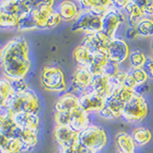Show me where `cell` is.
<instances>
[{"label": "cell", "instance_id": "45", "mask_svg": "<svg viewBox=\"0 0 153 153\" xmlns=\"http://www.w3.org/2000/svg\"><path fill=\"white\" fill-rule=\"evenodd\" d=\"M7 137L6 136H4L3 134L0 132V150H1V148L3 147V146H4V143H5V142H6V140H7Z\"/></svg>", "mask_w": 153, "mask_h": 153}, {"label": "cell", "instance_id": "12", "mask_svg": "<svg viewBox=\"0 0 153 153\" xmlns=\"http://www.w3.org/2000/svg\"><path fill=\"white\" fill-rule=\"evenodd\" d=\"M79 106L87 114H99L104 107L105 99L92 90L79 95Z\"/></svg>", "mask_w": 153, "mask_h": 153}, {"label": "cell", "instance_id": "43", "mask_svg": "<svg viewBox=\"0 0 153 153\" xmlns=\"http://www.w3.org/2000/svg\"><path fill=\"white\" fill-rule=\"evenodd\" d=\"M128 1L129 0H116V1H112L113 2V8L115 10H118V11L123 12L124 10V8L126 7Z\"/></svg>", "mask_w": 153, "mask_h": 153}, {"label": "cell", "instance_id": "34", "mask_svg": "<svg viewBox=\"0 0 153 153\" xmlns=\"http://www.w3.org/2000/svg\"><path fill=\"white\" fill-rule=\"evenodd\" d=\"M136 28L140 36H143V37L153 36V19L152 18L143 17Z\"/></svg>", "mask_w": 153, "mask_h": 153}, {"label": "cell", "instance_id": "13", "mask_svg": "<svg viewBox=\"0 0 153 153\" xmlns=\"http://www.w3.org/2000/svg\"><path fill=\"white\" fill-rule=\"evenodd\" d=\"M79 132L70 126H56L54 128V138L59 149H65L79 143Z\"/></svg>", "mask_w": 153, "mask_h": 153}, {"label": "cell", "instance_id": "49", "mask_svg": "<svg viewBox=\"0 0 153 153\" xmlns=\"http://www.w3.org/2000/svg\"><path fill=\"white\" fill-rule=\"evenodd\" d=\"M152 19H153V17H152Z\"/></svg>", "mask_w": 153, "mask_h": 153}, {"label": "cell", "instance_id": "32", "mask_svg": "<svg viewBox=\"0 0 153 153\" xmlns=\"http://www.w3.org/2000/svg\"><path fill=\"white\" fill-rule=\"evenodd\" d=\"M134 96H135V92L132 89H129L123 85H115L114 90L112 92V97L116 98L119 100L120 102H122L123 103H126L129 102Z\"/></svg>", "mask_w": 153, "mask_h": 153}, {"label": "cell", "instance_id": "47", "mask_svg": "<svg viewBox=\"0 0 153 153\" xmlns=\"http://www.w3.org/2000/svg\"><path fill=\"white\" fill-rule=\"evenodd\" d=\"M152 49H153V42H152Z\"/></svg>", "mask_w": 153, "mask_h": 153}, {"label": "cell", "instance_id": "7", "mask_svg": "<svg viewBox=\"0 0 153 153\" xmlns=\"http://www.w3.org/2000/svg\"><path fill=\"white\" fill-rule=\"evenodd\" d=\"M102 16L81 11L79 17L72 25V30L74 32H85L87 35V33L102 32Z\"/></svg>", "mask_w": 153, "mask_h": 153}, {"label": "cell", "instance_id": "44", "mask_svg": "<svg viewBox=\"0 0 153 153\" xmlns=\"http://www.w3.org/2000/svg\"><path fill=\"white\" fill-rule=\"evenodd\" d=\"M148 90H149V86L147 85V83H145V84L137 85L135 87V89H134V92H135L136 95L143 96V94L146 93Z\"/></svg>", "mask_w": 153, "mask_h": 153}, {"label": "cell", "instance_id": "3", "mask_svg": "<svg viewBox=\"0 0 153 153\" xmlns=\"http://www.w3.org/2000/svg\"><path fill=\"white\" fill-rule=\"evenodd\" d=\"M13 115L16 114H38L40 111V102L37 95L30 88L16 92L6 102Z\"/></svg>", "mask_w": 153, "mask_h": 153}, {"label": "cell", "instance_id": "23", "mask_svg": "<svg viewBox=\"0 0 153 153\" xmlns=\"http://www.w3.org/2000/svg\"><path fill=\"white\" fill-rule=\"evenodd\" d=\"M73 59L78 67L89 68L93 59V53L82 44H79L73 50Z\"/></svg>", "mask_w": 153, "mask_h": 153}, {"label": "cell", "instance_id": "30", "mask_svg": "<svg viewBox=\"0 0 153 153\" xmlns=\"http://www.w3.org/2000/svg\"><path fill=\"white\" fill-rule=\"evenodd\" d=\"M25 148L22 142L18 138H8L5 142L0 153H22Z\"/></svg>", "mask_w": 153, "mask_h": 153}, {"label": "cell", "instance_id": "10", "mask_svg": "<svg viewBox=\"0 0 153 153\" xmlns=\"http://www.w3.org/2000/svg\"><path fill=\"white\" fill-rule=\"evenodd\" d=\"M94 79L93 75L87 68L76 67L71 76V91L76 95H80L90 90L91 84Z\"/></svg>", "mask_w": 153, "mask_h": 153}, {"label": "cell", "instance_id": "33", "mask_svg": "<svg viewBox=\"0 0 153 153\" xmlns=\"http://www.w3.org/2000/svg\"><path fill=\"white\" fill-rule=\"evenodd\" d=\"M131 69H141L143 67L146 60V56L140 50H134L130 52L128 56Z\"/></svg>", "mask_w": 153, "mask_h": 153}, {"label": "cell", "instance_id": "21", "mask_svg": "<svg viewBox=\"0 0 153 153\" xmlns=\"http://www.w3.org/2000/svg\"><path fill=\"white\" fill-rule=\"evenodd\" d=\"M90 115L84 112L80 107L75 109L70 113V123L69 126L74 130L80 132L84 130L90 123Z\"/></svg>", "mask_w": 153, "mask_h": 153}, {"label": "cell", "instance_id": "27", "mask_svg": "<svg viewBox=\"0 0 153 153\" xmlns=\"http://www.w3.org/2000/svg\"><path fill=\"white\" fill-rule=\"evenodd\" d=\"M131 137L136 146H145L148 145L152 140V133L148 128L143 126H138L133 128Z\"/></svg>", "mask_w": 153, "mask_h": 153}, {"label": "cell", "instance_id": "14", "mask_svg": "<svg viewBox=\"0 0 153 153\" xmlns=\"http://www.w3.org/2000/svg\"><path fill=\"white\" fill-rule=\"evenodd\" d=\"M110 41V38L107 37L102 32L94 33H87L85 35L81 44L89 49L92 53L95 52H105L106 53V48Z\"/></svg>", "mask_w": 153, "mask_h": 153}, {"label": "cell", "instance_id": "37", "mask_svg": "<svg viewBox=\"0 0 153 153\" xmlns=\"http://www.w3.org/2000/svg\"><path fill=\"white\" fill-rule=\"evenodd\" d=\"M121 71L119 69V65L114 63L112 61H108L106 65L103 67V76H108L109 79H113L119 72Z\"/></svg>", "mask_w": 153, "mask_h": 153}, {"label": "cell", "instance_id": "15", "mask_svg": "<svg viewBox=\"0 0 153 153\" xmlns=\"http://www.w3.org/2000/svg\"><path fill=\"white\" fill-rule=\"evenodd\" d=\"M55 8L61 20L65 22H74L81 13L78 2L70 1V0L59 2L56 5Z\"/></svg>", "mask_w": 153, "mask_h": 153}, {"label": "cell", "instance_id": "11", "mask_svg": "<svg viewBox=\"0 0 153 153\" xmlns=\"http://www.w3.org/2000/svg\"><path fill=\"white\" fill-rule=\"evenodd\" d=\"M126 20V16L123 12L115 10L114 8L109 11L102 16V33H103L110 39L115 38L116 32L118 31L121 24Z\"/></svg>", "mask_w": 153, "mask_h": 153}, {"label": "cell", "instance_id": "5", "mask_svg": "<svg viewBox=\"0 0 153 153\" xmlns=\"http://www.w3.org/2000/svg\"><path fill=\"white\" fill-rule=\"evenodd\" d=\"M108 137L105 130L97 124H89L79 132V143L88 150L98 153L106 146Z\"/></svg>", "mask_w": 153, "mask_h": 153}, {"label": "cell", "instance_id": "18", "mask_svg": "<svg viewBox=\"0 0 153 153\" xmlns=\"http://www.w3.org/2000/svg\"><path fill=\"white\" fill-rule=\"evenodd\" d=\"M124 104L122 102H120L119 100H117L114 97H109L105 100L104 107L98 115H100L102 118L104 119H117L122 117V114L124 108Z\"/></svg>", "mask_w": 153, "mask_h": 153}, {"label": "cell", "instance_id": "35", "mask_svg": "<svg viewBox=\"0 0 153 153\" xmlns=\"http://www.w3.org/2000/svg\"><path fill=\"white\" fill-rule=\"evenodd\" d=\"M135 3L141 9V11L146 17H153V0H148V1H146V0H137Z\"/></svg>", "mask_w": 153, "mask_h": 153}, {"label": "cell", "instance_id": "36", "mask_svg": "<svg viewBox=\"0 0 153 153\" xmlns=\"http://www.w3.org/2000/svg\"><path fill=\"white\" fill-rule=\"evenodd\" d=\"M129 73L132 75V76L135 79L137 85L140 84H145L147 82V80L149 79H148V76L146 73V71L143 70V68L141 69H131L129 71Z\"/></svg>", "mask_w": 153, "mask_h": 153}, {"label": "cell", "instance_id": "24", "mask_svg": "<svg viewBox=\"0 0 153 153\" xmlns=\"http://www.w3.org/2000/svg\"><path fill=\"white\" fill-rule=\"evenodd\" d=\"M115 143H116L118 152L121 153H133L135 152L136 145L134 143L130 134L126 132H119L115 136Z\"/></svg>", "mask_w": 153, "mask_h": 153}, {"label": "cell", "instance_id": "22", "mask_svg": "<svg viewBox=\"0 0 153 153\" xmlns=\"http://www.w3.org/2000/svg\"><path fill=\"white\" fill-rule=\"evenodd\" d=\"M39 133L38 129H19L18 139L22 142L25 152L31 151L35 148L39 142Z\"/></svg>", "mask_w": 153, "mask_h": 153}, {"label": "cell", "instance_id": "29", "mask_svg": "<svg viewBox=\"0 0 153 153\" xmlns=\"http://www.w3.org/2000/svg\"><path fill=\"white\" fill-rule=\"evenodd\" d=\"M0 120V132L7 138H17L19 129L14 123L13 118Z\"/></svg>", "mask_w": 153, "mask_h": 153}, {"label": "cell", "instance_id": "8", "mask_svg": "<svg viewBox=\"0 0 153 153\" xmlns=\"http://www.w3.org/2000/svg\"><path fill=\"white\" fill-rule=\"evenodd\" d=\"M129 54V46L126 40L118 37L110 39L106 48V55L109 61L119 65L128 59Z\"/></svg>", "mask_w": 153, "mask_h": 153}, {"label": "cell", "instance_id": "2", "mask_svg": "<svg viewBox=\"0 0 153 153\" xmlns=\"http://www.w3.org/2000/svg\"><path fill=\"white\" fill-rule=\"evenodd\" d=\"M54 1H36L30 14L19 23V31L48 30L54 29L61 23V18L56 13Z\"/></svg>", "mask_w": 153, "mask_h": 153}, {"label": "cell", "instance_id": "48", "mask_svg": "<svg viewBox=\"0 0 153 153\" xmlns=\"http://www.w3.org/2000/svg\"><path fill=\"white\" fill-rule=\"evenodd\" d=\"M118 153H121V152H118ZM133 153H135V152H133Z\"/></svg>", "mask_w": 153, "mask_h": 153}, {"label": "cell", "instance_id": "28", "mask_svg": "<svg viewBox=\"0 0 153 153\" xmlns=\"http://www.w3.org/2000/svg\"><path fill=\"white\" fill-rule=\"evenodd\" d=\"M19 23L20 20L16 16L0 9V30H18Z\"/></svg>", "mask_w": 153, "mask_h": 153}, {"label": "cell", "instance_id": "19", "mask_svg": "<svg viewBox=\"0 0 153 153\" xmlns=\"http://www.w3.org/2000/svg\"><path fill=\"white\" fill-rule=\"evenodd\" d=\"M114 87L115 84L113 83L111 79H109L106 76H100L94 78L90 90L94 91L95 93L102 96V98L106 100L107 98L112 96Z\"/></svg>", "mask_w": 153, "mask_h": 153}, {"label": "cell", "instance_id": "41", "mask_svg": "<svg viewBox=\"0 0 153 153\" xmlns=\"http://www.w3.org/2000/svg\"><path fill=\"white\" fill-rule=\"evenodd\" d=\"M123 86H126V87H127L129 89H132V90L135 89V87L137 86V83H136L135 79H134L132 75L129 73V72H128V74H127V76H126V80H124Z\"/></svg>", "mask_w": 153, "mask_h": 153}, {"label": "cell", "instance_id": "1", "mask_svg": "<svg viewBox=\"0 0 153 153\" xmlns=\"http://www.w3.org/2000/svg\"><path fill=\"white\" fill-rule=\"evenodd\" d=\"M0 67L3 78L10 81L25 79L32 69L30 48L23 36H16L2 47Z\"/></svg>", "mask_w": 153, "mask_h": 153}, {"label": "cell", "instance_id": "39", "mask_svg": "<svg viewBox=\"0 0 153 153\" xmlns=\"http://www.w3.org/2000/svg\"><path fill=\"white\" fill-rule=\"evenodd\" d=\"M143 70L146 71V73L148 76V79H153V57L148 56L146 57V63L143 65Z\"/></svg>", "mask_w": 153, "mask_h": 153}, {"label": "cell", "instance_id": "46", "mask_svg": "<svg viewBox=\"0 0 153 153\" xmlns=\"http://www.w3.org/2000/svg\"><path fill=\"white\" fill-rule=\"evenodd\" d=\"M1 53H2V47L0 46V56H1Z\"/></svg>", "mask_w": 153, "mask_h": 153}, {"label": "cell", "instance_id": "38", "mask_svg": "<svg viewBox=\"0 0 153 153\" xmlns=\"http://www.w3.org/2000/svg\"><path fill=\"white\" fill-rule=\"evenodd\" d=\"M57 153H95L88 150L87 148L83 147L81 145L76 143V145L68 147V148H65V149H59V151Z\"/></svg>", "mask_w": 153, "mask_h": 153}, {"label": "cell", "instance_id": "42", "mask_svg": "<svg viewBox=\"0 0 153 153\" xmlns=\"http://www.w3.org/2000/svg\"><path fill=\"white\" fill-rule=\"evenodd\" d=\"M126 38L127 39H136V38H138L139 36V33L137 31V28H134V27H128V29L126 30Z\"/></svg>", "mask_w": 153, "mask_h": 153}, {"label": "cell", "instance_id": "4", "mask_svg": "<svg viewBox=\"0 0 153 153\" xmlns=\"http://www.w3.org/2000/svg\"><path fill=\"white\" fill-rule=\"evenodd\" d=\"M40 82L42 87L48 92L63 94L67 90L66 78L59 67L46 65L40 72Z\"/></svg>", "mask_w": 153, "mask_h": 153}, {"label": "cell", "instance_id": "9", "mask_svg": "<svg viewBox=\"0 0 153 153\" xmlns=\"http://www.w3.org/2000/svg\"><path fill=\"white\" fill-rule=\"evenodd\" d=\"M36 5V1H25V0H5L0 1V9L13 16H16L19 20L25 19Z\"/></svg>", "mask_w": 153, "mask_h": 153}, {"label": "cell", "instance_id": "40", "mask_svg": "<svg viewBox=\"0 0 153 153\" xmlns=\"http://www.w3.org/2000/svg\"><path fill=\"white\" fill-rule=\"evenodd\" d=\"M127 74H128V72H126V71H120L119 73L114 76V78L112 79V81H113V83L115 85H123L124 83V80H126V76H127Z\"/></svg>", "mask_w": 153, "mask_h": 153}, {"label": "cell", "instance_id": "20", "mask_svg": "<svg viewBox=\"0 0 153 153\" xmlns=\"http://www.w3.org/2000/svg\"><path fill=\"white\" fill-rule=\"evenodd\" d=\"M13 121L18 129H38L40 130V117L38 114H16Z\"/></svg>", "mask_w": 153, "mask_h": 153}, {"label": "cell", "instance_id": "26", "mask_svg": "<svg viewBox=\"0 0 153 153\" xmlns=\"http://www.w3.org/2000/svg\"><path fill=\"white\" fill-rule=\"evenodd\" d=\"M123 11L127 16L126 20L128 22L129 27L136 28L138 26V24L141 22L142 19L143 17H146L143 16V12L141 11V9L139 8V6L135 3V1H131V0L128 1L126 7L124 8Z\"/></svg>", "mask_w": 153, "mask_h": 153}, {"label": "cell", "instance_id": "6", "mask_svg": "<svg viewBox=\"0 0 153 153\" xmlns=\"http://www.w3.org/2000/svg\"><path fill=\"white\" fill-rule=\"evenodd\" d=\"M148 112L149 107L146 99L140 95H136L124 104V108L122 114V118L127 123H141L145 120Z\"/></svg>", "mask_w": 153, "mask_h": 153}, {"label": "cell", "instance_id": "16", "mask_svg": "<svg viewBox=\"0 0 153 153\" xmlns=\"http://www.w3.org/2000/svg\"><path fill=\"white\" fill-rule=\"evenodd\" d=\"M80 11L89 12L103 16L109 10L113 9V2L109 0H82L78 2Z\"/></svg>", "mask_w": 153, "mask_h": 153}, {"label": "cell", "instance_id": "25", "mask_svg": "<svg viewBox=\"0 0 153 153\" xmlns=\"http://www.w3.org/2000/svg\"><path fill=\"white\" fill-rule=\"evenodd\" d=\"M108 57L105 52H95L93 53V59L91 65L89 66L88 70L93 76H103V67L108 62Z\"/></svg>", "mask_w": 153, "mask_h": 153}, {"label": "cell", "instance_id": "31", "mask_svg": "<svg viewBox=\"0 0 153 153\" xmlns=\"http://www.w3.org/2000/svg\"><path fill=\"white\" fill-rule=\"evenodd\" d=\"M16 93L12 82L9 79L1 78L0 79V102L6 103Z\"/></svg>", "mask_w": 153, "mask_h": 153}, {"label": "cell", "instance_id": "17", "mask_svg": "<svg viewBox=\"0 0 153 153\" xmlns=\"http://www.w3.org/2000/svg\"><path fill=\"white\" fill-rule=\"evenodd\" d=\"M80 107L79 95L72 92H65L59 96L55 103V111L72 112L75 109Z\"/></svg>", "mask_w": 153, "mask_h": 153}]
</instances>
